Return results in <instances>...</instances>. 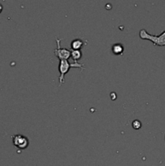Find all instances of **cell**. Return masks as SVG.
Listing matches in <instances>:
<instances>
[{"label": "cell", "instance_id": "8", "mask_svg": "<svg viewBox=\"0 0 165 166\" xmlns=\"http://www.w3.org/2000/svg\"><path fill=\"white\" fill-rule=\"evenodd\" d=\"M132 127L133 128H134V129L136 130H138L140 129L141 127H142V122L139 121V120H134V121H133L132 122Z\"/></svg>", "mask_w": 165, "mask_h": 166}, {"label": "cell", "instance_id": "9", "mask_svg": "<svg viewBox=\"0 0 165 166\" xmlns=\"http://www.w3.org/2000/svg\"><path fill=\"white\" fill-rule=\"evenodd\" d=\"M3 11V6L0 4V13H1V12Z\"/></svg>", "mask_w": 165, "mask_h": 166}, {"label": "cell", "instance_id": "2", "mask_svg": "<svg viewBox=\"0 0 165 166\" xmlns=\"http://www.w3.org/2000/svg\"><path fill=\"white\" fill-rule=\"evenodd\" d=\"M139 37L142 40H149L152 41L155 45L165 46V31H163L160 35L155 36L148 33L146 29H141L139 32Z\"/></svg>", "mask_w": 165, "mask_h": 166}, {"label": "cell", "instance_id": "5", "mask_svg": "<svg viewBox=\"0 0 165 166\" xmlns=\"http://www.w3.org/2000/svg\"><path fill=\"white\" fill-rule=\"evenodd\" d=\"M84 42L83 41V40L80 39V38H77V39H75L71 41L70 43V47H71L72 50H80V49L84 47Z\"/></svg>", "mask_w": 165, "mask_h": 166}, {"label": "cell", "instance_id": "1", "mask_svg": "<svg viewBox=\"0 0 165 166\" xmlns=\"http://www.w3.org/2000/svg\"><path fill=\"white\" fill-rule=\"evenodd\" d=\"M72 67H75V68H80L81 70L84 68V65L82 63H70L67 60H60L59 66H58V70L60 72V77H59V85H62L65 82V75L67 74L69 70Z\"/></svg>", "mask_w": 165, "mask_h": 166}, {"label": "cell", "instance_id": "3", "mask_svg": "<svg viewBox=\"0 0 165 166\" xmlns=\"http://www.w3.org/2000/svg\"><path fill=\"white\" fill-rule=\"evenodd\" d=\"M57 42V49L54 50L55 56L58 58L59 60H68L70 59V54H71V49H68L66 48H62L60 45L61 40L58 39L56 37Z\"/></svg>", "mask_w": 165, "mask_h": 166}, {"label": "cell", "instance_id": "6", "mask_svg": "<svg viewBox=\"0 0 165 166\" xmlns=\"http://www.w3.org/2000/svg\"><path fill=\"white\" fill-rule=\"evenodd\" d=\"M124 49V46H123L122 44L121 43H116L114 44V45H113V46H112V52H113L115 55L123 54Z\"/></svg>", "mask_w": 165, "mask_h": 166}, {"label": "cell", "instance_id": "7", "mask_svg": "<svg viewBox=\"0 0 165 166\" xmlns=\"http://www.w3.org/2000/svg\"><path fill=\"white\" fill-rule=\"evenodd\" d=\"M70 57H71V59L74 61V63H78V61L82 58L81 50H72L71 49Z\"/></svg>", "mask_w": 165, "mask_h": 166}, {"label": "cell", "instance_id": "4", "mask_svg": "<svg viewBox=\"0 0 165 166\" xmlns=\"http://www.w3.org/2000/svg\"><path fill=\"white\" fill-rule=\"evenodd\" d=\"M12 142H13L14 146L16 147L18 149L20 150H24L28 147L29 139L27 137L23 135L18 134V135H12Z\"/></svg>", "mask_w": 165, "mask_h": 166}]
</instances>
